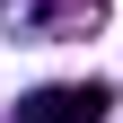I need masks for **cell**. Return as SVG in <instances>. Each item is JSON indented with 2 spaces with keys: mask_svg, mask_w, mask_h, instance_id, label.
<instances>
[{
  "mask_svg": "<svg viewBox=\"0 0 123 123\" xmlns=\"http://www.w3.org/2000/svg\"><path fill=\"white\" fill-rule=\"evenodd\" d=\"M105 26V0H0V35L18 44H88Z\"/></svg>",
  "mask_w": 123,
  "mask_h": 123,
  "instance_id": "cell-1",
  "label": "cell"
},
{
  "mask_svg": "<svg viewBox=\"0 0 123 123\" xmlns=\"http://www.w3.org/2000/svg\"><path fill=\"white\" fill-rule=\"evenodd\" d=\"M105 114H114V88H105V79H62V88L18 97L9 123H105Z\"/></svg>",
  "mask_w": 123,
  "mask_h": 123,
  "instance_id": "cell-2",
  "label": "cell"
}]
</instances>
